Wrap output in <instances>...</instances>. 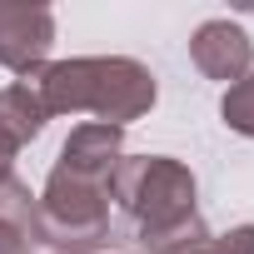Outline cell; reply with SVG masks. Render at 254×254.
<instances>
[{
	"label": "cell",
	"mask_w": 254,
	"mask_h": 254,
	"mask_svg": "<svg viewBox=\"0 0 254 254\" xmlns=\"http://www.w3.org/2000/svg\"><path fill=\"white\" fill-rule=\"evenodd\" d=\"M35 95L45 105V115H100L105 125H130L155 105V75L140 60L125 55H85V60H60L45 65L35 80Z\"/></svg>",
	"instance_id": "1"
},
{
	"label": "cell",
	"mask_w": 254,
	"mask_h": 254,
	"mask_svg": "<svg viewBox=\"0 0 254 254\" xmlns=\"http://www.w3.org/2000/svg\"><path fill=\"white\" fill-rule=\"evenodd\" d=\"M110 234V185L80 180L70 170H50L45 194L35 199V234L30 244L50 254H85Z\"/></svg>",
	"instance_id": "2"
},
{
	"label": "cell",
	"mask_w": 254,
	"mask_h": 254,
	"mask_svg": "<svg viewBox=\"0 0 254 254\" xmlns=\"http://www.w3.org/2000/svg\"><path fill=\"white\" fill-rule=\"evenodd\" d=\"M110 199L135 219L140 234L199 214L194 209V175L170 155H125L110 175Z\"/></svg>",
	"instance_id": "3"
},
{
	"label": "cell",
	"mask_w": 254,
	"mask_h": 254,
	"mask_svg": "<svg viewBox=\"0 0 254 254\" xmlns=\"http://www.w3.org/2000/svg\"><path fill=\"white\" fill-rule=\"evenodd\" d=\"M55 45V15L35 0H0V65L15 75H40Z\"/></svg>",
	"instance_id": "4"
},
{
	"label": "cell",
	"mask_w": 254,
	"mask_h": 254,
	"mask_svg": "<svg viewBox=\"0 0 254 254\" xmlns=\"http://www.w3.org/2000/svg\"><path fill=\"white\" fill-rule=\"evenodd\" d=\"M120 160H125V130H120V125H105V120H90V125H75V130H70L55 170H70L80 180L110 185V175H115Z\"/></svg>",
	"instance_id": "5"
},
{
	"label": "cell",
	"mask_w": 254,
	"mask_h": 254,
	"mask_svg": "<svg viewBox=\"0 0 254 254\" xmlns=\"http://www.w3.org/2000/svg\"><path fill=\"white\" fill-rule=\"evenodd\" d=\"M190 55L209 80H224V85H234L254 70V45L234 20H204L190 40Z\"/></svg>",
	"instance_id": "6"
},
{
	"label": "cell",
	"mask_w": 254,
	"mask_h": 254,
	"mask_svg": "<svg viewBox=\"0 0 254 254\" xmlns=\"http://www.w3.org/2000/svg\"><path fill=\"white\" fill-rule=\"evenodd\" d=\"M45 120H50V115H45V105H40V95H35L30 80L0 90V130H5L15 145H30V140L45 130Z\"/></svg>",
	"instance_id": "7"
},
{
	"label": "cell",
	"mask_w": 254,
	"mask_h": 254,
	"mask_svg": "<svg viewBox=\"0 0 254 254\" xmlns=\"http://www.w3.org/2000/svg\"><path fill=\"white\" fill-rule=\"evenodd\" d=\"M140 244H145L150 254H199V249L209 244V229H204L199 214H190V219H180V224H165V229L140 234Z\"/></svg>",
	"instance_id": "8"
},
{
	"label": "cell",
	"mask_w": 254,
	"mask_h": 254,
	"mask_svg": "<svg viewBox=\"0 0 254 254\" xmlns=\"http://www.w3.org/2000/svg\"><path fill=\"white\" fill-rule=\"evenodd\" d=\"M219 115H224V125H229L234 135H249V140H254V70L224 90V105H219Z\"/></svg>",
	"instance_id": "9"
},
{
	"label": "cell",
	"mask_w": 254,
	"mask_h": 254,
	"mask_svg": "<svg viewBox=\"0 0 254 254\" xmlns=\"http://www.w3.org/2000/svg\"><path fill=\"white\" fill-rule=\"evenodd\" d=\"M0 219L15 224V229H25V234H35V194H30L15 175L0 180Z\"/></svg>",
	"instance_id": "10"
},
{
	"label": "cell",
	"mask_w": 254,
	"mask_h": 254,
	"mask_svg": "<svg viewBox=\"0 0 254 254\" xmlns=\"http://www.w3.org/2000/svg\"><path fill=\"white\" fill-rule=\"evenodd\" d=\"M199 254H254V224H239L229 234H209V244Z\"/></svg>",
	"instance_id": "11"
},
{
	"label": "cell",
	"mask_w": 254,
	"mask_h": 254,
	"mask_svg": "<svg viewBox=\"0 0 254 254\" xmlns=\"http://www.w3.org/2000/svg\"><path fill=\"white\" fill-rule=\"evenodd\" d=\"M0 254H30V234L0 219Z\"/></svg>",
	"instance_id": "12"
},
{
	"label": "cell",
	"mask_w": 254,
	"mask_h": 254,
	"mask_svg": "<svg viewBox=\"0 0 254 254\" xmlns=\"http://www.w3.org/2000/svg\"><path fill=\"white\" fill-rule=\"evenodd\" d=\"M15 155H20V145L0 130V180H10V170H15Z\"/></svg>",
	"instance_id": "13"
}]
</instances>
